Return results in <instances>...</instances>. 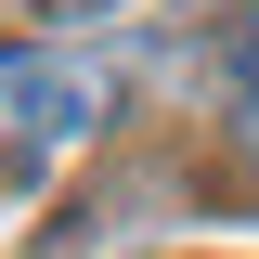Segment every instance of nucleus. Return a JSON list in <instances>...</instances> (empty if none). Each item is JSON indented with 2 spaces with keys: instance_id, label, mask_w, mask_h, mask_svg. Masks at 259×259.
Here are the masks:
<instances>
[{
  "instance_id": "1",
  "label": "nucleus",
  "mask_w": 259,
  "mask_h": 259,
  "mask_svg": "<svg viewBox=\"0 0 259 259\" xmlns=\"http://www.w3.org/2000/svg\"><path fill=\"white\" fill-rule=\"evenodd\" d=\"M104 117H117V78H104L91 52L0 39V168H52V156H78Z\"/></svg>"
},
{
  "instance_id": "3",
  "label": "nucleus",
  "mask_w": 259,
  "mask_h": 259,
  "mask_svg": "<svg viewBox=\"0 0 259 259\" xmlns=\"http://www.w3.org/2000/svg\"><path fill=\"white\" fill-rule=\"evenodd\" d=\"M39 13H65V26H78V13H117V0H39Z\"/></svg>"
},
{
  "instance_id": "4",
  "label": "nucleus",
  "mask_w": 259,
  "mask_h": 259,
  "mask_svg": "<svg viewBox=\"0 0 259 259\" xmlns=\"http://www.w3.org/2000/svg\"><path fill=\"white\" fill-rule=\"evenodd\" d=\"M233 143H246V168H259V104H246V117H233Z\"/></svg>"
},
{
  "instance_id": "2",
  "label": "nucleus",
  "mask_w": 259,
  "mask_h": 259,
  "mask_svg": "<svg viewBox=\"0 0 259 259\" xmlns=\"http://www.w3.org/2000/svg\"><path fill=\"white\" fill-rule=\"evenodd\" d=\"M221 78H233V91L259 104V0H246V13H233V26H221Z\"/></svg>"
}]
</instances>
